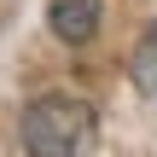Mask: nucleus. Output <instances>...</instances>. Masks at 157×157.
Masks as SVG:
<instances>
[{"mask_svg": "<svg viewBox=\"0 0 157 157\" xmlns=\"http://www.w3.org/2000/svg\"><path fill=\"white\" fill-rule=\"evenodd\" d=\"M17 140L29 157H87L93 146V105L70 99V93H41L35 105H23Z\"/></svg>", "mask_w": 157, "mask_h": 157, "instance_id": "f257e3e1", "label": "nucleus"}, {"mask_svg": "<svg viewBox=\"0 0 157 157\" xmlns=\"http://www.w3.org/2000/svg\"><path fill=\"white\" fill-rule=\"evenodd\" d=\"M47 23H52V35H58V41L82 47V41H93V35H99V0H52Z\"/></svg>", "mask_w": 157, "mask_h": 157, "instance_id": "f03ea898", "label": "nucleus"}, {"mask_svg": "<svg viewBox=\"0 0 157 157\" xmlns=\"http://www.w3.org/2000/svg\"><path fill=\"white\" fill-rule=\"evenodd\" d=\"M134 87L157 99V29L140 41V47H134Z\"/></svg>", "mask_w": 157, "mask_h": 157, "instance_id": "7ed1b4c3", "label": "nucleus"}]
</instances>
